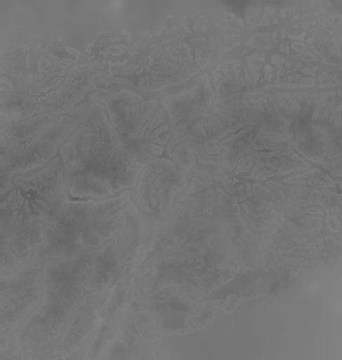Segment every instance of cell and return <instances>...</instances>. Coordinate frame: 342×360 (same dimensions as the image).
<instances>
[{
	"instance_id": "cell-1",
	"label": "cell",
	"mask_w": 342,
	"mask_h": 360,
	"mask_svg": "<svg viewBox=\"0 0 342 360\" xmlns=\"http://www.w3.org/2000/svg\"><path fill=\"white\" fill-rule=\"evenodd\" d=\"M63 182L74 196H105L138 176V162L109 125L102 106H93L63 146Z\"/></svg>"
},
{
	"instance_id": "cell-2",
	"label": "cell",
	"mask_w": 342,
	"mask_h": 360,
	"mask_svg": "<svg viewBox=\"0 0 342 360\" xmlns=\"http://www.w3.org/2000/svg\"><path fill=\"white\" fill-rule=\"evenodd\" d=\"M109 117L113 121L122 146L136 162L148 160L152 151L159 148L154 138H158V127L161 115H157L155 102H136L131 96L128 98H112L107 101Z\"/></svg>"
}]
</instances>
